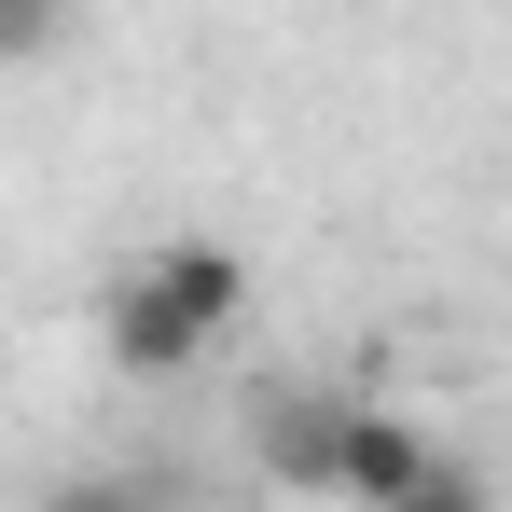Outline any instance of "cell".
Returning a JSON list of instances; mask_svg holds the SVG:
<instances>
[{
  "label": "cell",
  "instance_id": "obj_1",
  "mask_svg": "<svg viewBox=\"0 0 512 512\" xmlns=\"http://www.w3.org/2000/svg\"><path fill=\"white\" fill-rule=\"evenodd\" d=\"M236 305H250V263L222 250V236H167L153 263L111 277V374H139V388L194 374L208 346L236 333Z\"/></svg>",
  "mask_w": 512,
  "mask_h": 512
},
{
  "label": "cell",
  "instance_id": "obj_2",
  "mask_svg": "<svg viewBox=\"0 0 512 512\" xmlns=\"http://www.w3.org/2000/svg\"><path fill=\"white\" fill-rule=\"evenodd\" d=\"M429 471H443V457H429V429H416V416L346 402V457H333V499H346V512H402Z\"/></svg>",
  "mask_w": 512,
  "mask_h": 512
},
{
  "label": "cell",
  "instance_id": "obj_3",
  "mask_svg": "<svg viewBox=\"0 0 512 512\" xmlns=\"http://www.w3.org/2000/svg\"><path fill=\"white\" fill-rule=\"evenodd\" d=\"M333 457H346V402H319V388L263 402V471H277L291 499H333Z\"/></svg>",
  "mask_w": 512,
  "mask_h": 512
},
{
  "label": "cell",
  "instance_id": "obj_4",
  "mask_svg": "<svg viewBox=\"0 0 512 512\" xmlns=\"http://www.w3.org/2000/svg\"><path fill=\"white\" fill-rule=\"evenodd\" d=\"M402 512H485V471H457V457H443V471H429Z\"/></svg>",
  "mask_w": 512,
  "mask_h": 512
},
{
  "label": "cell",
  "instance_id": "obj_5",
  "mask_svg": "<svg viewBox=\"0 0 512 512\" xmlns=\"http://www.w3.org/2000/svg\"><path fill=\"white\" fill-rule=\"evenodd\" d=\"M56 512H153V485H125V471L97 485V471H84V485H56Z\"/></svg>",
  "mask_w": 512,
  "mask_h": 512
},
{
  "label": "cell",
  "instance_id": "obj_6",
  "mask_svg": "<svg viewBox=\"0 0 512 512\" xmlns=\"http://www.w3.org/2000/svg\"><path fill=\"white\" fill-rule=\"evenodd\" d=\"M0 42H14V56H42V42H56V0H14V14H0Z\"/></svg>",
  "mask_w": 512,
  "mask_h": 512
}]
</instances>
